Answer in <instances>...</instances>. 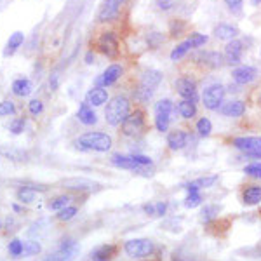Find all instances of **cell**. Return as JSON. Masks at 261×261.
Here are the masks:
<instances>
[{"mask_svg": "<svg viewBox=\"0 0 261 261\" xmlns=\"http://www.w3.org/2000/svg\"><path fill=\"white\" fill-rule=\"evenodd\" d=\"M130 113V101L129 98L122 94H117L108 101L107 108H105V120L108 125H120L122 122L127 119V115Z\"/></svg>", "mask_w": 261, "mask_h": 261, "instance_id": "1", "label": "cell"}, {"mask_svg": "<svg viewBox=\"0 0 261 261\" xmlns=\"http://www.w3.org/2000/svg\"><path fill=\"white\" fill-rule=\"evenodd\" d=\"M77 146L81 150L89 151H108L112 148V138L105 133H86L77 140Z\"/></svg>", "mask_w": 261, "mask_h": 261, "instance_id": "2", "label": "cell"}, {"mask_svg": "<svg viewBox=\"0 0 261 261\" xmlns=\"http://www.w3.org/2000/svg\"><path fill=\"white\" fill-rule=\"evenodd\" d=\"M161 82H162L161 71L159 70H146L145 73L141 75V82H140V87H138V91H136V98L140 99L141 103L150 101L155 89L161 86Z\"/></svg>", "mask_w": 261, "mask_h": 261, "instance_id": "3", "label": "cell"}, {"mask_svg": "<svg viewBox=\"0 0 261 261\" xmlns=\"http://www.w3.org/2000/svg\"><path fill=\"white\" fill-rule=\"evenodd\" d=\"M112 164L120 169L143 171L145 167L151 166V159L145 157V155H113Z\"/></svg>", "mask_w": 261, "mask_h": 261, "instance_id": "4", "label": "cell"}, {"mask_svg": "<svg viewBox=\"0 0 261 261\" xmlns=\"http://www.w3.org/2000/svg\"><path fill=\"white\" fill-rule=\"evenodd\" d=\"M125 252H127L129 258L134 259H143L146 256H151L155 251L153 242L148 241V239H133V241H127L124 246Z\"/></svg>", "mask_w": 261, "mask_h": 261, "instance_id": "5", "label": "cell"}, {"mask_svg": "<svg viewBox=\"0 0 261 261\" xmlns=\"http://www.w3.org/2000/svg\"><path fill=\"white\" fill-rule=\"evenodd\" d=\"M145 130V113L141 110H136L129 113L127 119L122 122V134L129 138H138Z\"/></svg>", "mask_w": 261, "mask_h": 261, "instance_id": "6", "label": "cell"}, {"mask_svg": "<svg viewBox=\"0 0 261 261\" xmlns=\"http://www.w3.org/2000/svg\"><path fill=\"white\" fill-rule=\"evenodd\" d=\"M225 92L226 89L221 86V84H211L204 89V94H202V103L207 110H220L223 99H225Z\"/></svg>", "mask_w": 261, "mask_h": 261, "instance_id": "7", "label": "cell"}, {"mask_svg": "<svg viewBox=\"0 0 261 261\" xmlns=\"http://www.w3.org/2000/svg\"><path fill=\"white\" fill-rule=\"evenodd\" d=\"M231 145L237 150H241L242 153H246L247 157L261 159V138L259 136H241L233 138Z\"/></svg>", "mask_w": 261, "mask_h": 261, "instance_id": "8", "label": "cell"}, {"mask_svg": "<svg viewBox=\"0 0 261 261\" xmlns=\"http://www.w3.org/2000/svg\"><path fill=\"white\" fill-rule=\"evenodd\" d=\"M172 110H174V105L171 99H161L155 105V127L161 133H166L169 129Z\"/></svg>", "mask_w": 261, "mask_h": 261, "instance_id": "9", "label": "cell"}, {"mask_svg": "<svg viewBox=\"0 0 261 261\" xmlns=\"http://www.w3.org/2000/svg\"><path fill=\"white\" fill-rule=\"evenodd\" d=\"M79 254V244L73 241H63L61 246L45 258V261H73Z\"/></svg>", "mask_w": 261, "mask_h": 261, "instance_id": "10", "label": "cell"}, {"mask_svg": "<svg viewBox=\"0 0 261 261\" xmlns=\"http://www.w3.org/2000/svg\"><path fill=\"white\" fill-rule=\"evenodd\" d=\"M98 49L108 58H117V56H119V42H117L115 33H113V32L101 33L99 39H98Z\"/></svg>", "mask_w": 261, "mask_h": 261, "instance_id": "11", "label": "cell"}, {"mask_svg": "<svg viewBox=\"0 0 261 261\" xmlns=\"http://www.w3.org/2000/svg\"><path fill=\"white\" fill-rule=\"evenodd\" d=\"M174 86H176V91H178V94L181 96V98L197 103V99H199V91H197V86L192 79L181 77L176 81Z\"/></svg>", "mask_w": 261, "mask_h": 261, "instance_id": "12", "label": "cell"}, {"mask_svg": "<svg viewBox=\"0 0 261 261\" xmlns=\"http://www.w3.org/2000/svg\"><path fill=\"white\" fill-rule=\"evenodd\" d=\"M122 73H124V70H122L120 65H110L98 79H96L94 87H110L122 77Z\"/></svg>", "mask_w": 261, "mask_h": 261, "instance_id": "13", "label": "cell"}, {"mask_svg": "<svg viewBox=\"0 0 261 261\" xmlns=\"http://www.w3.org/2000/svg\"><path fill=\"white\" fill-rule=\"evenodd\" d=\"M242 53H244V44L241 40H230L225 47V63H228L231 66L241 65L242 61Z\"/></svg>", "mask_w": 261, "mask_h": 261, "instance_id": "14", "label": "cell"}, {"mask_svg": "<svg viewBox=\"0 0 261 261\" xmlns=\"http://www.w3.org/2000/svg\"><path fill=\"white\" fill-rule=\"evenodd\" d=\"M124 2L125 0H105V4L99 9L98 19L99 21H112L113 18H117V14H119V11Z\"/></svg>", "mask_w": 261, "mask_h": 261, "instance_id": "15", "label": "cell"}, {"mask_svg": "<svg viewBox=\"0 0 261 261\" xmlns=\"http://www.w3.org/2000/svg\"><path fill=\"white\" fill-rule=\"evenodd\" d=\"M231 77H233L235 84L246 86V84H251L258 77V70H256L254 66H237V68L233 70V73H231Z\"/></svg>", "mask_w": 261, "mask_h": 261, "instance_id": "16", "label": "cell"}, {"mask_svg": "<svg viewBox=\"0 0 261 261\" xmlns=\"http://www.w3.org/2000/svg\"><path fill=\"white\" fill-rule=\"evenodd\" d=\"M221 115L225 117H231V119H237V117H242L246 113V103L244 101H228V103L221 105V108L218 110Z\"/></svg>", "mask_w": 261, "mask_h": 261, "instance_id": "17", "label": "cell"}, {"mask_svg": "<svg viewBox=\"0 0 261 261\" xmlns=\"http://www.w3.org/2000/svg\"><path fill=\"white\" fill-rule=\"evenodd\" d=\"M188 143V134L185 133L183 129H174L167 134V145H169L171 150L178 151V150H183Z\"/></svg>", "mask_w": 261, "mask_h": 261, "instance_id": "18", "label": "cell"}, {"mask_svg": "<svg viewBox=\"0 0 261 261\" xmlns=\"http://www.w3.org/2000/svg\"><path fill=\"white\" fill-rule=\"evenodd\" d=\"M108 101V91L103 87H92V89L86 94V103L89 107H101Z\"/></svg>", "mask_w": 261, "mask_h": 261, "instance_id": "19", "label": "cell"}, {"mask_svg": "<svg viewBox=\"0 0 261 261\" xmlns=\"http://www.w3.org/2000/svg\"><path fill=\"white\" fill-rule=\"evenodd\" d=\"M242 202L246 205H256L261 202V187L259 185H247L242 190Z\"/></svg>", "mask_w": 261, "mask_h": 261, "instance_id": "20", "label": "cell"}, {"mask_svg": "<svg viewBox=\"0 0 261 261\" xmlns=\"http://www.w3.org/2000/svg\"><path fill=\"white\" fill-rule=\"evenodd\" d=\"M77 119L82 122L84 125H94L98 122V115L92 110V107H89L87 103H81L77 112Z\"/></svg>", "mask_w": 261, "mask_h": 261, "instance_id": "21", "label": "cell"}, {"mask_svg": "<svg viewBox=\"0 0 261 261\" xmlns=\"http://www.w3.org/2000/svg\"><path fill=\"white\" fill-rule=\"evenodd\" d=\"M117 254V246L113 244H105L92 252V261H112Z\"/></svg>", "mask_w": 261, "mask_h": 261, "instance_id": "22", "label": "cell"}, {"mask_svg": "<svg viewBox=\"0 0 261 261\" xmlns=\"http://www.w3.org/2000/svg\"><path fill=\"white\" fill-rule=\"evenodd\" d=\"M23 42H24V35H23V32H14V33H11V37H9V40H7V44H6V49H4V56L6 58H9L12 56V54L18 50L21 45H23Z\"/></svg>", "mask_w": 261, "mask_h": 261, "instance_id": "23", "label": "cell"}, {"mask_svg": "<svg viewBox=\"0 0 261 261\" xmlns=\"http://www.w3.org/2000/svg\"><path fill=\"white\" fill-rule=\"evenodd\" d=\"M239 35V28L237 27H231V24H218L214 28V37L220 40H235V37Z\"/></svg>", "mask_w": 261, "mask_h": 261, "instance_id": "24", "label": "cell"}, {"mask_svg": "<svg viewBox=\"0 0 261 261\" xmlns=\"http://www.w3.org/2000/svg\"><path fill=\"white\" fill-rule=\"evenodd\" d=\"M199 60H204V65L207 68H221L225 65V56L220 53H202Z\"/></svg>", "mask_w": 261, "mask_h": 261, "instance_id": "25", "label": "cell"}, {"mask_svg": "<svg viewBox=\"0 0 261 261\" xmlns=\"http://www.w3.org/2000/svg\"><path fill=\"white\" fill-rule=\"evenodd\" d=\"M32 82L28 79H18V81L12 82V92L19 98H27L32 92Z\"/></svg>", "mask_w": 261, "mask_h": 261, "instance_id": "26", "label": "cell"}, {"mask_svg": "<svg viewBox=\"0 0 261 261\" xmlns=\"http://www.w3.org/2000/svg\"><path fill=\"white\" fill-rule=\"evenodd\" d=\"M216 181H218V176H207V178L192 181V183H188L185 188H187V192H199L200 188H211Z\"/></svg>", "mask_w": 261, "mask_h": 261, "instance_id": "27", "label": "cell"}, {"mask_svg": "<svg viewBox=\"0 0 261 261\" xmlns=\"http://www.w3.org/2000/svg\"><path fill=\"white\" fill-rule=\"evenodd\" d=\"M176 110L183 119H193V117L197 115V107L193 101H188V99H181L178 103V107H176Z\"/></svg>", "mask_w": 261, "mask_h": 261, "instance_id": "28", "label": "cell"}, {"mask_svg": "<svg viewBox=\"0 0 261 261\" xmlns=\"http://www.w3.org/2000/svg\"><path fill=\"white\" fill-rule=\"evenodd\" d=\"M65 187L70 188V190H92V188H96L98 185L92 183V181H89V179L73 178V179H66L65 181Z\"/></svg>", "mask_w": 261, "mask_h": 261, "instance_id": "29", "label": "cell"}, {"mask_svg": "<svg viewBox=\"0 0 261 261\" xmlns=\"http://www.w3.org/2000/svg\"><path fill=\"white\" fill-rule=\"evenodd\" d=\"M190 49H193V47H192V44H190V40L181 42V44H178L174 49H172V53H171V60H172V61H179L181 58H183L185 54H187Z\"/></svg>", "mask_w": 261, "mask_h": 261, "instance_id": "30", "label": "cell"}, {"mask_svg": "<svg viewBox=\"0 0 261 261\" xmlns=\"http://www.w3.org/2000/svg\"><path fill=\"white\" fill-rule=\"evenodd\" d=\"M37 197V190L32 187H23L18 190V200L24 202V204H32Z\"/></svg>", "mask_w": 261, "mask_h": 261, "instance_id": "31", "label": "cell"}, {"mask_svg": "<svg viewBox=\"0 0 261 261\" xmlns=\"http://www.w3.org/2000/svg\"><path fill=\"white\" fill-rule=\"evenodd\" d=\"M70 200H71V197H70V195H60V197H56V199L50 202V204H49V209H50V211H61V209L68 207V205H70Z\"/></svg>", "mask_w": 261, "mask_h": 261, "instance_id": "32", "label": "cell"}, {"mask_svg": "<svg viewBox=\"0 0 261 261\" xmlns=\"http://www.w3.org/2000/svg\"><path fill=\"white\" fill-rule=\"evenodd\" d=\"M200 214H202V221L209 223L214 220L216 214H220V207H218V205H205Z\"/></svg>", "mask_w": 261, "mask_h": 261, "instance_id": "33", "label": "cell"}, {"mask_svg": "<svg viewBox=\"0 0 261 261\" xmlns=\"http://www.w3.org/2000/svg\"><path fill=\"white\" fill-rule=\"evenodd\" d=\"M75 214H77V207H75V205H68V207L61 209V211L56 214V218L60 221H70L75 218Z\"/></svg>", "mask_w": 261, "mask_h": 261, "instance_id": "34", "label": "cell"}, {"mask_svg": "<svg viewBox=\"0 0 261 261\" xmlns=\"http://www.w3.org/2000/svg\"><path fill=\"white\" fill-rule=\"evenodd\" d=\"M23 249H24V244L21 242L19 239H12L9 242V252H11V256H14V258L23 256Z\"/></svg>", "mask_w": 261, "mask_h": 261, "instance_id": "35", "label": "cell"}, {"mask_svg": "<svg viewBox=\"0 0 261 261\" xmlns=\"http://www.w3.org/2000/svg\"><path fill=\"white\" fill-rule=\"evenodd\" d=\"M200 202H202V195L199 192H188V197L185 199V205L188 209H193L197 205H200Z\"/></svg>", "mask_w": 261, "mask_h": 261, "instance_id": "36", "label": "cell"}, {"mask_svg": "<svg viewBox=\"0 0 261 261\" xmlns=\"http://www.w3.org/2000/svg\"><path fill=\"white\" fill-rule=\"evenodd\" d=\"M42 251V247H40V244L39 242H35V241H28V242H24V249H23V254L27 256H35V254H39V252Z\"/></svg>", "mask_w": 261, "mask_h": 261, "instance_id": "37", "label": "cell"}, {"mask_svg": "<svg viewBox=\"0 0 261 261\" xmlns=\"http://www.w3.org/2000/svg\"><path fill=\"white\" fill-rule=\"evenodd\" d=\"M197 130H199V134L200 136H209L211 134V130H213V124H211V120L209 119H200L199 122H197Z\"/></svg>", "mask_w": 261, "mask_h": 261, "instance_id": "38", "label": "cell"}, {"mask_svg": "<svg viewBox=\"0 0 261 261\" xmlns=\"http://www.w3.org/2000/svg\"><path fill=\"white\" fill-rule=\"evenodd\" d=\"M16 112V107L11 99H4L0 103V117H7V115H14Z\"/></svg>", "mask_w": 261, "mask_h": 261, "instance_id": "39", "label": "cell"}, {"mask_svg": "<svg viewBox=\"0 0 261 261\" xmlns=\"http://www.w3.org/2000/svg\"><path fill=\"white\" fill-rule=\"evenodd\" d=\"M246 174L247 176H252V178H258L261 179V162H256V164H249L246 166Z\"/></svg>", "mask_w": 261, "mask_h": 261, "instance_id": "40", "label": "cell"}, {"mask_svg": "<svg viewBox=\"0 0 261 261\" xmlns=\"http://www.w3.org/2000/svg\"><path fill=\"white\" fill-rule=\"evenodd\" d=\"M188 40H190L192 47H202V45L207 44V37L202 35V33H192V37Z\"/></svg>", "mask_w": 261, "mask_h": 261, "instance_id": "41", "label": "cell"}, {"mask_svg": "<svg viewBox=\"0 0 261 261\" xmlns=\"http://www.w3.org/2000/svg\"><path fill=\"white\" fill-rule=\"evenodd\" d=\"M28 110H30L32 115H40V113L44 112V103H42L40 99H32L30 103H28Z\"/></svg>", "mask_w": 261, "mask_h": 261, "instance_id": "42", "label": "cell"}, {"mask_svg": "<svg viewBox=\"0 0 261 261\" xmlns=\"http://www.w3.org/2000/svg\"><path fill=\"white\" fill-rule=\"evenodd\" d=\"M9 130L12 134H21V133H23V130H24V119H16L9 125Z\"/></svg>", "mask_w": 261, "mask_h": 261, "instance_id": "43", "label": "cell"}, {"mask_svg": "<svg viewBox=\"0 0 261 261\" xmlns=\"http://www.w3.org/2000/svg\"><path fill=\"white\" fill-rule=\"evenodd\" d=\"M148 42H150V47H159V45L164 42V35H162V33H159V32L150 33Z\"/></svg>", "mask_w": 261, "mask_h": 261, "instance_id": "44", "label": "cell"}, {"mask_svg": "<svg viewBox=\"0 0 261 261\" xmlns=\"http://www.w3.org/2000/svg\"><path fill=\"white\" fill-rule=\"evenodd\" d=\"M176 6V0H157V7L161 11H171Z\"/></svg>", "mask_w": 261, "mask_h": 261, "instance_id": "45", "label": "cell"}, {"mask_svg": "<svg viewBox=\"0 0 261 261\" xmlns=\"http://www.w3.org/2000/svg\"><path fill=\"white\" fill-rule=\"evenodd\" d=\"M223 2L228 6V9L230 11H235V12H239L242 9V2L244 0H223Z\"/></svg>", "mask_w": 261, "mask_h": 261, "instance_id": "46", "label": "cell"}, {"mask_svg": "<svg viewBox=\"0 0 261 261\" xmlns=\"http://www.w3.org/2000/svg\"><path fill=\"white\" fill-rule=\"evenodd\" d=\"M166 211H167L166 202H157V204H155V216H164Z\"/></svg>", "mask_w": 261, "mask_h": 261, "instance_id": "47", "label": "cell"}, {"mask_svg": "<svg viewBox=\"0 0 261 261\" xmlns=\"http://www.w3.org/2000/svg\"><path fill=\"white\" fill-rule=\"evenodd\" d=\"M143 211L148 214V216H155V204H145L143 205Z\"/></svg>", "mask_w": 261, "mask_h": 261, "instance_id": "48", "label": "cell"}, {"mask_svg": "<svg viewBox=\"0 0 261 261\" xmlns=\"http://www.w3.org/2000/svg\"><path fill=\"white\" fill-rule=\"evenodd\" d=\"M92 61H94V53L89 50V53L86 54V63H87V65H92Z\"/></svg>", "mask_w": 261, "mask_h": 261, "instance_id": "49", "label": "cell"}, {"mask_svg": "<svg viewBox=\"0 0 261 261\" xmlns=\"http://www.w3.org/2000/svg\"><path fill=\"white\" fill-rule=\"evenodd\" d=\"M12 209H14V211H16V213H19V211H21V207H19V205H16V204H14V205H12Z\"/></svg>", "mask_w": 261, "mask_h": 261, "instance_id": "50", "label": "cell"}, {"mask_svg": "<svg viewBox=\"0 0 261 261\" xmlns=\"http://www.w3.org/2000/svg\"><path fill=\"white\" fill-rule=\"evenodd\" d=\"M252 4H254V6H259V4H261V0H252Z\"/></svg>", "mask_w": 261, "mask_h": 261, "instance_id": "51", "label": "cell"}, {"mask_svg": "<svg viewBox=\"0 0 261 261\" xmlns=\"http://www.w3.org/2000/svg\"><path fill=\"white\" fill-rule=\"evenodd\" d=\"M172 261H185V259H181V258H172Z\"/></svg>", "mask_w": 261, "mask_h": 261, "instance_id": "52", "label": "cell"}, {"mask_svg": "<svg viewBox=\"0 0 261 261\" xmlns=\"http://www.w3.org/2000/svg\"><path fill=\"white\" fill-rule=\"evenodd\" d=\"M0 9H2V0H0Z\"/></svg>", "mask_w": 261, "mask_h": 261, "instance_id": "53", "label": "cell"}, {"mask_svg": "<svg viewBox=\"0 0 261 261\" xmlns=\"http://www.w3.org/2000/svg\"><path fill=\"white\" fill-rule=\"evenodd\" d=\"M141 261H151V259H141Z\"/></svg>", "mask_w": 261, "mask_h": 261, "instance_id": "54", "label": "cell"}]
</instances>
